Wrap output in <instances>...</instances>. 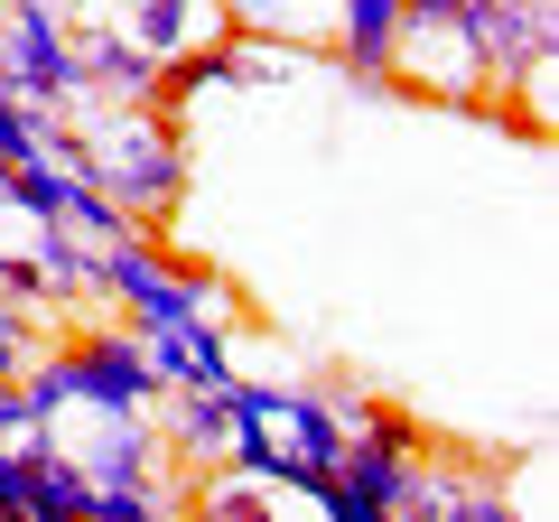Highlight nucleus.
<instances>
[{"label":"nucleus","instance_id":"obj_1","mask_svg":"<svg viewBox=\"0 0 559 522\" xmlns=\"http://www.w3.org/2000/svg\"><path fill=\"white\" fill-rule=\"evenodd\" d=\"M0 94L38 103V112H66V121L94 112L84 66H75V28H66L57 0H0Z\"/></svg>","mask_w":559,"mask_h":522},{"label":"nucleus","instance_id":"obj_2","mask_svg":"<svg viewBox=\"0 0 559 522\" xmlns=\"http://www.w3.org/2000/svg\"><path fill=\"white\" fill-rule=\"evenodd\" d=\"M392 84L419 103H466L485 84L476 47H466V20H439V10H401V38H392Z\"/></svg>","mask_w":559,"mask_h":522},{"label":"nucleus","instance_id":"obj_3","mask_svg":"<svg viewBox=\"0 0 559 522\" xmlns=\"http://www.w3.org/2000/svg\"><path fill=\"white\" fill-rule=\"evenodd\" d=\"M466 47H476L485 84H513L532 66H550V38H559V0H466Z\"/></svg>","mask_w":559,"mask_h":522},{"label":"nucleus","instance_id":"obj_4","mask_svg":"<svg viewBox=\"0 0 559 522\" xmlns=\"http://www.w3.org/2000/svg\"><path fill=\"white\" fill-rule=\"evenodd\" d=\"M75 364V402H103V411H159V364L140 355V327H84L66 345Z\"/></svg>","mask_w":559,"mask_h":522},{"label":"nucleus","instance_id":"obj_5","mask_svg":"<svg viewBox=\"0 0 559 522\" xmlns=\"http://www.w3.org/2000/svg\"><path fill=\"white\" fill-rule=\"evenodd\" d=\"M140 355L159 364V392H234V345H224L215 318L140 327Z\"/></svg>","mask_w":559,"mask_h":522},{"label":"nucleus","instance_id":"obj_6","mask_svg":"<svg viewBox=\"0 0 559 522\" xmlns=\"http://www.w3.org/2000/svg\"><path fill=\"white\" fill-rule=\"evenodd\" d=\"M392 38H401V0H336V28H326V57L355 84H392Z\"/></svg>","mask_w":559,"mask_h":522},{"label":"nucleus","instance_id":"obj_7","mask_svg":"<svg viewBox=\"0 0 559 522\" xmlns=\"http://www.w3.org/2000/svg\"><path fill=\"white\" fill-rule=\"evenodd\" d=\"M75 66H84V94L94 103H150L159 94V57H150L131 28H84Z\"/></svg>","mask_w":559,"mask_h":522},{"label":"nucleus","instance_id":"obj_8","mask_svg":"<svg viewBox=\"0 0 559 522\" xmlns=\"http://www.w3.org/2000/svg\"><path fill=\"white\" fill-rule=\"evenodd\" d=\"M159 439L178 466H224L234 458V402L224 392H159Z\"/></svg>","mask_w":559,"mask_h":522},{"label":"nucleus","instance_id":"obj_9","mask_svg":"<svg viewBox=\"0 0 559 522\" xmlns=\"http://www.w3.org/2000/svg\"><path fill=\"white\" fill-rule=\"evenodd\" d=\"M20 476H28V522H66V513H84V466L75 458H57V448H20Z\"/></svg>","mask_w":559,"mask_h":522},{"label":"nucleus","instance_id":"obj_10","mask_svg":"<svg viewBox=\"0 0 559 522\" xmlns=\"http://www.w3.org/2000/svg\"><path fill=\"white\" fill-rule=\"evenodd\" d=\"M66 112H38V103H20V94H0V178H10V168L20 159H38V141L47 131H57Z\"/></svg>","mask_w":559,"mask_h":522},{"label":"nucleus","instance_id":"obj_11","mask_svg":"<svg viewBox=\"0 0 559 522\" xmlns=\"http://www.w3.org/2000/svg\"><path fill=\"white\" fill-rule=\"evenodd\" d=\"M0 522H28V476H20V448L0 439Z\"/></svg>","mask_w":559,"mask_h":522},{"label":"nucleus","instance_id":"obj_12","mask_svg":"<svg viewBox=\"0 0 559 522\" xmlns=\"http://www.w3.org/2000/svg\"><path fill=\"white\" fill-rule=\"evenodd\" d=\"M28 355H38V345H28V308H0V373H20Z\"/></svg>","mask_w":559,"mask_h":522},{"label":"nucleus","instance_id":"obj_13","mask_svg":"<svg viewBox=\"0 0 559 522\" xmlns=\"http://www.w3.org/2000/svg\"><path fill=\"white\" fill-rule=\"evenodd\" d=\"M57 10H94V0H57Z\"/></svg>","mask_w":559,"mask_h":522},{"label":"nucleus","instance_id":"obj_14","mask_svg":"<svg viewBox=\"0 0 559 522\" xmlns=\"http://www.w3.org/2000/svg\"><path fill=\"white\" fill-rule=\"evenodd\" d=\"M0 215H10V197H0Z\"/></svg>","mask_w":559,"mask_h":522}]
</instances>
